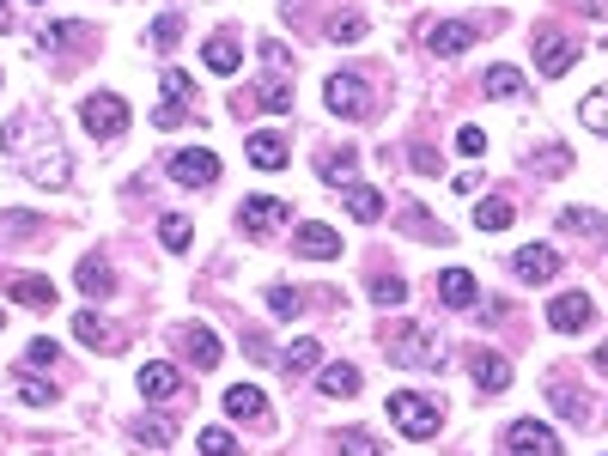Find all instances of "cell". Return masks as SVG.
Returning <instances> with one entry per match:
<instances>
[{
    "label": "cell",
    "instance_id": "6da1fadb",
    "mask_svg": "<svg viewBox=\"0 0 608 456\" xmlns=\"http://www.w3.org/2000/svg\"><path fill=\"white\" fill-rule=\"evenodd\" d=\"M384 347H390L396 365H432L438 359V341H432L426 323H390L384 329Z\"/></svg>",
    "mask_w": 608,
    "mask_h": 456
},
{
    "label": "cell",
    "instance_id": "7a4b0ae2",
    "mask_svg": "<svg viewBox=\"0 0 608 456\" xmlns=\"http://www.w3.org/2000/svg\"><path fill=\"white\" fill-rule=\"evenodd\" d=\"M438 420H444V414H438V402L408 396V390H402V396H390V426H396L402 438H432V432H438Z\"/></svg>",
    "mask_w": 608,
    "mask_h": 456
},
{
    "label": "cell",
    "instance_id": "3957f363",
    "mask_svg": "<svg viewBox=\"0 0 608 456\" xmlns=\"http://www.w3.org/2000/svg\"><path fill=\"white\" fill-rule=\"evenodd\" d=\"M80 122H86V134L110 140V134H122V128H128V104H122L116 92H92V98L80 104Z\"/></svg>",
    "mask_w": 608,
    "mask_h": 456
},
{
    "label": "cell",
    "instance_id": "277c9868",
    "mask_svg": "<svg viewBox=\"0 0 608 456\" xmlns=\"http://www.w3.org/2000/svg\"><path fill=\"white\" fill-rule=\"evenodd\" d=\"M505 450L511 456H566L560 438H554V426H542V420H511L505 426Z\"/></svg>",
    "mask_w": 608,
    "mask_h": 456
},
{
    "label": "cell",
    "instance_id": "5b68a950",
    "mask_svg": "<svg viewBox=\"0 0 608 456\" xmlns=\"http://www.w3.org/2000/svg\"><path fill=\"white\" fill-rule=\"evenodd\" d=\"M159 98H165V104L152 110V122H159V128H177V122H183V110L195 104V80H189V73H177V67H171L165 80H159Z\"/></svg>",
    "mask_w": 608,
    "mask_h": 456
},
{
    "label": "cell",
    "instance_id": "8992f818",
    "mask_svg": "<svg viewBox=\"0 0 608 456\" xmlns=\"http://www.w3.org/2000/svg\"><path fill=\"white\" fill-rule=\"evenodd\" d=\"M323 104H329L335 116H365V110H371V92H365V80H359V73H329Z\"/></svg>",
    "mask_w": 608,
    "mask_h": 456
},
{
    "label": "cell",
    "instance_id": "52a82bcc",
    "mask_svg": "<svg viewBox=\"0 0 608 456\" xmlns=\"http://www.w3.org/2000/svg\"><path fill=\"white\" fill-rule=\"evenodd\" d=\"M572 61H578V43H572L566 31H554V25H542V31H536V67L548 73V80H560Z\"/></svg>",
    "mask_w": 608,
    "mask_h": 456
},
{
    "label": "cell",
    "instance_id": "ba28073f",
    "mask_svg": "<svg viewBox=\"0 0 608 456\" xmlns=\"http://www.w3.org/2000/svg\"><path fill=\"white\" fill-rule=\"evenodd\" d=\"M286 219H292V207H286V201H274V195H250V201L238 207V225H244V232H256V238L280 232Z\"/></svg>",
    "mask_w": 608,
    "mask_h": 456
},
{
    "label": "cell",
    "instance_id": "9c48e42d",
    "mask_svg": "<svg viewBox=\"0 0 608 456\" xmlns=\"http://www.w3.org/2000/svg\"><path fill=\"white\" fill-rule=\"evenodd\" d=\"M469 377H475L487 396H505L511 390V359L493 353V347H469Z\"/></svg>",
    "mask_w": 608,
    "mask_h": 456
},
{
    "label": "cell",
    "instance_id": "30bf717a",
    "mask_svg": "<svg viewBox=\"0 0 608 456\" xmlns=\"http://www.w3.org/2000/svg\"><path fill=\"white\" fill-rule=\"evenodd\" d=\"M292 250L304 262H329V256H341V232L323 225V219H311V225H298V232H292Z\"/></svg>",
    "mask_w": 608,
    "mask_h": 456
},
{
    "label": "cell",
    "instance_id": "8fae6325",
    "mask_svg": "<svg viewBox=\"0 0 608 456\" xmlns=\"http://www.w3.org/2000/svg\"><path fill=\"white\" fill-rule=\"evenodd\" d=\"M171 177L189 183V189H207V183H219V159H213V152H201V146L171 152Z\"/></svg>",
    "mask_w": 608,
    "mask_h": 456
},
{
    "label": "cell",
    "instance_id": "7c38bea8",
    "mask_svg": "<svg viewBox=\"0 0 608 456\" xmlns=\"http://www.w3.org/2000/svg\"><path fill=\"white\" fill-rule=\"evenodd\" d=\"M590 317H596V304H590L584 292H560V298L548 304V323H554L560 335H578V329H584Z\"/></svg>",
    "mask_w": 608,
    "mask_h": 456
},
{
    "label": "cell",
    "instance_id": "4fadbf2b",
    "mask_svg": "<svg viewBox=\"0 0 608 456\" xmlns=\"http://www.w3.org/2000/svg\"><path fill=\"white\" fill-rule=\"evenodd\" d=\"M0 286H7L13 304H31V311H49V304H55V286L43 274H0Z\"/></svg>",
    "mask_w": 608,
    "mask_h": 456
},
{
    "label": "cell",
    "instance_id": "5bb4252c",
    "mask_svg": "<svg viewBox=\"0 0 608 456\" xmlns=\"http://www.w3.org/2000/svg\"><path fill=\"white\" fill-rule=\"evenodd\" d=\"M511 268H517V280H523V286H542V280H554V274H560V256H554L548 244H529V250H517V262H511Z\"/></svg>",
    "mask_w": 608,
    "mask_h": 456
},
{
    "label": "cell",
    "instance_id": "9a60e30c",
    "mask_svg": "<svg viewBox=\"0 0 608 456\" xmlns=\"http://www.w3.org/2000/svg\"><path fill=\"white\" fill-rule=\"evenodd\" d=\"M438 298L450 304V311H469V304L481 298V280H475L469 268H444V274H438Z\"/></svg>",
    "mask_w": 608,
    "mask_h": 456
},
{
    "label": "cell",
    "instance_id": "2e32d148",
    "mask_svg": "<svg viewBox=\"0 0 608 456\" xmlns=\"http://www.w3.org/2000/svg\"><path fill=\"white\" fill-rule=\"evenodd\" d=\"M177 341L189 347V359H195L201 371H213V365H219V353H225V347H219V335H213L207 323H183V329H177Z\"/></svg>",
    "mask_w": 608,
    "mask_h": 456
},
{
    "label": "cell",
    "instance_id": "e0dca14e",
    "mask_svg": "<svg viewBox=\"0 0 608 456\" xmlns=\"http://www.w3.org/2000/svg\"><path fill=\"white\" fill-rule=\"evenodd\" d=\"M183 390V371L177 365H165V359H152V365H140V396H152V402H165V396H177Z\"/></svg>",
    "mask_w": 608,
    "mask_h": 456
},
{
    "label": "cell",
    "instance_id": "ac0fdd59",
    "mask_svg": "<svg viewBox=\"0 0 608 456\" xmlns=\"http://www.w3.org/2000/svg\"><path fill=\"white\" fill-rule=\"evenodd\" d=\"M469 43H475V25H463V19H444V25L426 31V49L432 55H463Z\"/></svg>",
    "mask_w": 608,
    "mask_h": 456
},
{
    "label": "cell",
    "instance_id": "d6986e66",
    "mask_svg": "<svg viewBox=\"0 0 608 456\" xmlns=\"http://www.w3.org/2000/svg\"><path fill=\"white\" fill-rule=\"evenodd\" d=\"M73 335H80L86 347H98V353H122L116 323H104V317H92V311H80V317H73Z\"/></svg>",
    "mask_w": 608,
    "mask_h": 456
},
{
    "label": "cell",
    "instance_id": "ffe728a7",
    "mask_svg": "<svg viewBox=\"0 0 608 456\" xmlns=\"http://www.w3.org/2000/svg\"><path fill=\"white\" fill-rule=\"evenodd\" d=\"M73 286H80L86 298H110V292H116V274H110L104 256H80V274H73Z\"/></svg>",
    "mask_w": 608,
    "mask_h": 456
},
{
    "label": "cell",
    "instance_id": "44dd1931",
    "mask_svg": "<svg viewBox=\"0 0 608 456\" xmlns=\"http://www.w3.org/2000/svg\"><path fill=\"white\" fill-rule=\"evenodd\" d=\"M225 414H232V420H262L268 414V396L256 384H232V390H225Z\"/></svg>",
    "mask_w": 608,
    "mask_h": 456
},
{
    "label": "cell",
    "instance_id": "7402d4cb",
    "mask_svg": "<svg viewBox=\"0 0 608 456\" xmlns=\"http://www.w3.org/2000/svg\"><path fill=\"white\" fill-rule=\"evenodd\" d=\"M201 61H207L213 73H238V61H244V49H238V37H232V31H219V37H207V49H201Z\"/></svg>",
    "mask_w": 608,
    "mask_h": 456
},
{
    "label": "cell",
    "instance_id": "603a6c76",
    "mask_svg": "<svg viewBox=\"0 0 608 456\" xmlns=\"http://www.w3.org/2000/svg\"><path fill=\"white\" fill-rule=\"evenodd\" d=\"M347 213L365 219V225H377V219H384V195L365 189V183H347Z\"/></svg>",
    "mask_w": 608,
    "mask_h": 456
},
{
    "label": "cell",
    "instance_id": "cb8c5ba5",
    "mask_svg": "<svg viewBox=\"0 0 608 456\" xmlns=\"http://www.w3.org/2000/svg\"><path fill=\"white\" fill-rule=\"evenodd\" d=\"M250 165L280 171V165H286V140H280V134H250Z\"/></svg>",
    "mask_w": 608,
    "mask_h": 456
},
{
    "label": "cell",
    "instance_id": "d4e9b609",
    "mask_svg": "<svg viewBox=\"0 0 608 456\" xmlns=\"http://www.w3.org/2000/svg\"><path fill=\"white\" fill-rule=\"evenodd\" d=\"M31 238H43V225L31 213H0V244H31Z\"/></svg>",
    "mask_w": 608,
    "mask_h": 456
},
{
    "label": "cell",
    "instance_id": "484cf974",
    "mask_svg": "<svg viewBox=\"0 0 608 456\" xmlns=\"http://www.w3.org/2000/svg\"><path fill=\"white\" fill-rule=\"evenodd\" d=\"M317 171H323V183L347 189V183H353V171H359V159H353V152L341 146V152H323V165H317Z\"/></svg>",
    "mask_w": 608,
    "mask_h": 456
},
{
    "label": "cell",
    "instance_id": "4316f807",
    "mask_svg": "<svg viewBox=\"0 0 608 456\" xmlns=\"http://www.w3.org/2000/svg\"><path fill=\"white\" fill-rule=\"evenodd\" d=\"M159 238H165V250H189V244H195V225H189L183 213H165V219H159Z\"/></svg>",
    "mask_w": 608,
    "mask_h": 456
},
{
    "label": "cell",
    "instance_id": "83f0119b",
    "mask_svg": "<svg viewBox=\"0 0 608 456\" xmlns=\"http://www.w3.org/2000/svg\"><path fill=\"white\" fill-rule=\"evenodd\" d=\"M548 402H554L560 414H572V420H584V414H590V402H584V396H578L572 384H560V377H554V384H548Z\"/></svg>",
    "mask_w": 608,
    "mask_h": 456
},
{
    "label": "cell",
    "instance_id": "f1b7e54d",
    "mask_svg": "<svg viewBox=\"0 0 608 456\" xmlns=\"http://www.w3.org/2000/svg\"><path fill=\"white\" fill-rule=\"evenodd\" d=\"M317 359H323V347H317L311 335H304V341H292V347H286V359H280V371H311Z\"/></svg>",
    "mask_w": 608,
    "mask_h": 456
},
{
    "label": "cell",
    "instance_id": "f546056e",
    "mask_svg": "<svg viewBox=\"0 0 608 456\" xmlns=\"http://www.w3.org/2000/svg\"><path fill=\"white\" fill-rule=\"evenodd\" d=\"M323 396H359V371L353 365H329L323 371Z\"/></svg>",
    "mask_w": 608,
    "mask_h": 456
},
{
    "label": "cell",
    "instance_id": "4dcf8cb0",
    "mask_svg": "<svg viewBox=\"0 0 608 456\" xmlns=\"http://www.w3.org/2000/svg\"><path fill=\"white\" fill-rule=\"evenodd\" d=\"M177 37H183V19L177 13H159V19H152V31H146L152 49H177Z\"/></svg>",
    "mask_w": 608,
    "mask_h": 456
},
{
    "label": "cell",
    "instance_id": "1f68e13d",
    "mask_svg": "<svg viewBox=\"0 0 608 456\" xmlns=\"http://www.w3.org/2000/svg\"><path fill=\"white\" fill-rule=\"evenodd\" d=\"M475 225H481V232H505V225H511V201H499V195L481 201L475 207Z\"/></svg>",
    "mask_w": 608,
    "mask_h": 456
},
{
    "label": "cell",
    "instance_id": "d6a6232c",
    "mask_svg": "<svg viewBox=\"0 0 608 456\" xmlns=\"http://www.w3.org/2000/svg\"><path fill=\"white\" fill-rule=\"evenodd\" d=\"M134 438H140V444H152V450H159V444H171V420H159V414H146V420H134Z\"/></svg>",
    "mask_w": 608,
    "mask_h": 456
},
{
    "label": "cell",
    "instance_id": "836d02e7",
    "mask_svg": "<svg viewBox=\"0 0 608 456\" xmlns=\"http://www.w3.org/2000/svg\"><path fill=\"white\" fill-rule=\"evenodd\" d=\"M86 37H92L86 25H49L43 31V49H73V43H86Z\"/></svg>",
    "mask_w": 608,
    "mask_h": 456
},
{
    "label": "cell",
    "instance_id": "e575fe53",
    "mask_svg": "<svg viewBox=\"0 0 608 456\" xmlns=\"http://www.w3.org/2000/svg\"><path fill=\"white\" fill-rule=\"evenodd\" d=\"M335 444H341V456H384V450H377V438H371V432H353V426H347V432H341Z\"/></svg>",
    "mask_w": 608,
    "mask_h": 456
},
{
    "label": "cell",
    "instance_id": "d590c367",
    "mask_svg": "<svg viewBox=\"0 0 608 456\" xmlns=\"http://www.w3.org/2000/svg\"><path fill=\"white\" fill-rule=\"evenodd\" d=\"M517 86H523V73H517V67H493V73H487V98H511Z\"/></svg>",
    "mask_w": 608,
    "mask_h": 456
},
{
    "label": "cell",
    "instance_id": "8d00e7d4",
    "mask_svg": "<svg viewBox=\"0 0 608 456\" xmlns=\"http://www.w3.org/2000/svg\"><path fill=\"white\" fill-rule=\"evenodd\" d=\"M408 232H414V238H432V244H444V238H450L444 225H438L432 213H420V207H408Z\"/></svg>",
    "mask_w": 608,
    "mask_h": 456
},
{
    "label": "cell",
    "instance_id": "74e56055",
    "mask_svg": "<svg viewBox=\"0 0 608 456\" xmlns=\"http://www.w3.org/2000/svg\"><path fill=\"white\" fill-rule=\"evenodd\" d=\"M298 304H304L298 286H268V311H274V317H298Z\"/></svg>",
    "mask_w": 608,
    "mask_h": 456
},
{
    "label": "cell",
    "instance_id": "f35d334b",
    "mask_svg": "<svg viewBox=\"0 0 608 456\" xmlns=\"http://www.w3.org/2000/svg\"><path fill=\"white\" fill-rule=\"evenodd\" d=\"M371 298H377V304H402V298H408V280H396V274L371 280Z\"/></svg>",
    "mask_w": 608,
    "mask_h": 456
},
{
    "label": "cell",
    "instance_id": "ab89813d",
    "mask_svg": "<svg viewBox=\"0 0 608 456\" xmlns=\"http://www.w3.org/2000/svg\"><path fill=\"white\" fill-rule=\"evenodd\" d=\"M201 450L207 456H238V444H232V432H225V426H207L201 432Z\"/></svg>",
    "mask_w": 608,
    "mask_h": 456
},
{
    "label": "cell",
    "instance_id": "60d3db41",
    "mask_svg": "<svg viewBox=\"0 0 608 456\" xmlns=\"http://www.w3.org/2000/svg\"><path fill=\"white\" fill-rule=\"evenodd\" d=\"M19 402H25V408H49V402H55V384H37V377H25V384H19Z\"/></svg>",
    "mask_w": 608,
    "mask_h": 456
},
{
    "label": "cell",
    "instance_id": "b9f144b4",
    "mask_svg": "<svg viewBox=\"0 0 608 456\" xmlns=\"http://www.w3.org/2000/svg\"><path fill=\"white\" fill-rule=\"evenodd\" d=\"M359 37H365V19L359 13H341L335 31H329V43H359Z\"/></svg>",
    "mask_w": 608,
    "mask_h": 456
},
{
    "label": "cell",
    "instance_id": "7bdbcfd3",
    "mask_svg": "<svg viewBox=\"0 0 608 456\" xmlns=\"http://www.w3.org/2000/svg\"><path fill=\"white\" fill-rule=\"evenodd\" d=\"M256 104H262V110H286V104H292V92H286L280 80H268V86L256 92Z\"/></svg>",
    "mask_w": 608,
    "mask_h": 456
},
{
    "label": "cell",
    "instance_id": "ee69618b",
    "mask_svg": "<svg viewBox=\"0 0 608 456\" xmlns=\"http://www.w3.org/2000/svg\"><path fill=\"white\" fill-rule=\"evenodd\" d=\"M456 152H469V159H481V152H487V134H481V128H463V134H456Z\"/></svg>",
    "mask_w": 608,
    "mask_h": 456
},
{
    "label": "cell",
    "instance_id": "f6af8a7d",
    "mask_svg": "<svg viewBox=\"0 0 608 456\" xmlns=\"http://www.w3.org/2000/svg\"><path fill=\"white\" fill-rule=\"evenodd\" d=\"M602 225V213L596 207H578V213H566V232H596Z\"/></svg>",
    "mask_w": 608,
    "mask_h": 456
},
{
    "label": "cell",
    "instance_id": "bcb514c9",
    "mask_svg": "<svg viewBox=\"0 0 608 456\" xmlns=\"http://www.w3.org/2000/svg\"><path fill=\"white\" fill-rule=\"evenodd\" d=\"M578 116H584V128H602V92H590V98H584V110H578Z\"/></svg>",
    "mask_w": 608,
    "mask_h": 456
},
{
    "label": "cell",
    "instance_id": "7dc6e473",
    "mask_svg": "<svg viewBox=\"0 0 608 456\" xmlns=\"http://www.w3.org/2000/svg\"><path fill=\"white\" fill-rule=\"evenodd\" d=\"M25 359H31V365H55V341H31Z\"/></svg>",
    "mask_w": 608,
    "mask_h": 456
},
{
    "label": "cell",
    "instance_id": "c3c4849f",
    "mask_svg": "<svg viewBox=\"0 0 608 456\" xmlns=\"http://www.w3.org/2000/svg\"><path fill=\"white\" fill-rule=\"evenodd\" d=\"M408 159H414V165H420V171H426V177H432V171H438V152H432V146H426V140H420V146H414V152H408Z\"/></svg>",
    "mask_w": 608,
    "mask_h": 456
},
{
    "label": "cell",
    "instance_id": "681fc988",
    "mask_svg": "<svg viewBox=\"0 0 608 456\" xmlns=\"http://www.w3.org/2000/svg\"><path fill=\"white\" fill-rule=\"evenodd\" d=\"M13 25V7H7V0H0V31H7Z\"/></svg>",
    "mask_w": 608,
    "mask_h": 456
}]
</instances>
